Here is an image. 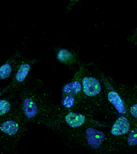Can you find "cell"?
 Here are the masks:
<instances>
[{
    "instance_id": "6da1fadb",
    "label": "cell",
    "mask_w": 137,
    "mask_h": 154,
    "mask_svg": "<svg viewBox=\"0 0 137 154\" xmlns=\"http://www.w3.org/2000/svg\"><path fill=\"white\" fill-rule=\"evenodd\" d=\"M82 88L84 93L89 97L98 95L101 90L98 79L93 77H84L82 79Z\"/></svg>"
},
{
    "instance_id": "7a4b0ae2",
    "label": "cell",
    "mask_w": 137,
    "mask_h": 154,
    "mask_svg": "<svg viewBox=\"0 0 137 154\" xmlns=\"http://www.w3.org/2000/svg\"><path fill=\"white\" fill-rule=\"evenodd\" d=\"M86 138L88 145L93 149H98L105 138V134L102 131L89 128L86 130Z\"/></svg>"
},
{
    "instance_id": "3957f363",
    "label": "cell",
    "mask_w": 137,
    "mask_h": 154,
    "mask_svg": "<svg viewBox=\"0 0 137 154\" xmlns=\"http://www.w3.org/2000/svg\"><path fill=\"white\" fill-rule=\"evenodd\" d=\"M130 125L129 121L124 116L118 118L113 124L111 129V134L114 136L126 134L129 131Z\"/></svg>"
},
{
    "instance_id": "277c9868",
    "label": "cell",
    "mask_w": 137,
    "mask_h": 154,
    "mask_svg": "<svg viewBox=\"0 0 137 154\" xmlns=\"http://www.w3.org/2000/svg\"><path fill=\"white\" fill-rule=\"evenodd\" d=\"M65 121L71 128H79L85 122V117L80 114L69 112L65 116Z\"/></svg>"
},
{
    "instance_id": "5b68a950",
    "label": "cell",
    "mask_w": 137,
    "mask_h": 154,
    "mask_svg": "<svg viewBox=\"0 0 137 154\" xmlns=\"http://www.w3.org/2000/svg\"><path fill=\"white\" fill-rule=\"evenodd\" d=\"M23 108L25 115L30 119L34 118L38 113V108L34 99L26 98L23 102Z\"/></svg>"
},
{
    "instance_id": "8992f818",
    "label": "cell",
    "mask_w": 137,
    "mask_h": 154,
    "mask_svg": "<svg viewBox=\"0 0 137 154\" xmlns=\"http://www.w3.org/2000/svg\"><path fill=\"white\" fill-rule=\"evenodd\" d=\"M108 99L110 102L115 107L119 113L125 114L126 112L125 106H124L123 102L122 101L121 99L115 91L110 92L108 95Z\"/></svg>"
},
{
    "instance_id": "52a82bcc",
    "label": "cell",
    "mask_w": 137,
    "mask_h": 154,
    "mask_svg": "<svg viewBox=\"0 0 137 154\" xmlns=\"http://www.w3.org/2000/svg\"><path fill=\"white\" fill-rule=\"evenodd\" d=\"M1 130L8 136H14L18 132L19 126L16 121L10 120L4 122L0 127Z\"/></svg>"
},
{
    "instance_id": "ba28073f",
    "label": "cell",
    "mask_w": 137,
    "mask_h": 154,
    "mask_svg": "<svg viewBox=\"0 0 137 154\" xmlns=\"http://www.w3.org/2000/svg\"><path fill=\"white\" fill-rule=\"evenodd\" d=\"M81 85L78 82H73L66 84L63 88V92L68 95L73 96L81 91Z\"/></svg>"
},
{
    "instance_id": "9c48e42d",
    "label": "cell",
    "mask_w": 137,
    "mask_h": 154,
    "mask_svg": "<svg viewBox=\"0 0 137 154\" xmlns=\"http://www.w3.org/2000/svg\"><path fill=\"white\" fill-rule=\"evenodd\" d=\"M30 68L31 66L29 64H22L21 65L19 66V70L16 74V80L18 82H23L25 80V79L26 78L27 74H28L30 70Z\"/></svg>"
},
{
    "instance_id": "30bf717a",
    "label": "cell",
    "mask_w": 137,
    "mask_h": 154,
    "mask_svg": "<svg viewBox=\"0 0 137 154\" xmlns=\"http://www.w3.org/2000/svg\"><path fill=\"white\" fill-rule=\"evenodd\" d=\"M12 66L9 64H5L0 67V79L8 78L11 75Z\"/></svg>"
},
{
    "instance_id": "8fae6325",
    "label": "cell",
    "mask_w": 137,
    "mask_h": 154,
    "mask_svg": "<svg viewBox=\"0 0 137 154\" xmlns=\"http://www.w3.org/2000/svg\"><path fill=\"white\" fill-rule=\"evenodd\" d=\"M71 54L66 49H61L58 51V58L63 62L69 61L71 58Z\"/></svg>"
},
{
    "instance_id": "7c38bea8",
    "label": "cell",
    "mask_w": 137,
    "mask_h": 154,
    "mask_svg": "<svg viewBox=\"0 0 137 154\" xmlns=\"http://www.w3.org/2000/svg\"><path fill=\"white\" fill-rule=\"evenodd\" d=\"M11 110V104L6 100H0V116L8 112Z\"/></svg>"
},
{
    "instance_id": "4fadbf2b",
    "label": "cell",
    "mask_w": 137,
    "mask_h": 154,
    "mask_svg": "<svg viewBox=\"0 0 137 154\" xmlns=\"http://www.w3.org/2000/svg\"><path fill=\"white\" fill-rule=\"evenodd\" d=\"M75 97L72 95H67L63 100V106L67 108H70L74 105Z\"/></svg>"
},
{
    "instance_id": "5bb4252c",
    "label": "cell",
    "mask_w": 137,
    "mask_h": 154,
    "mask_svg": "<svg viewBox=\"0 0 137 154\" xmlns=\"http://www.w3.org/2000/svg\"><path fill=\"white\" fill-rule=\"evenodd\" d=\"M128 144L130 146L136 145L137 144V138H136V130H132L129 133L128 137Z\"/></svg>"
},
{
    "instance_id": "9a60e30c",
    "label": "cell",
    "mask_w": 137,
    "mask_h": 154,
    "mask_svg": "<svg viewBox=\"0 0 137 154\" xmlns=\"http://www.w3.org/2000/svg\"><path fill=\"white\" fill-rule=\"evenodd\" d=\"M136 110H137V105L136 104H134L130 108V113L131 115H132L134 118L137 117V114H136Z\"/></svg>"
},
{
    "instance_id": "2e32d148",
    "label": "cell",
    "mask_w": 137,
    "mask_h": 154,
    "mask_svg": "<svg viewBox=\"0 0 137 154\" xmlns=\"http://www.w3.org/2000/svg\"><path fill=\"white\" fill-rule=\"evenodd\" d=\"M0 95H1V94H0Z\"/></svg>"
}]
</instances>
